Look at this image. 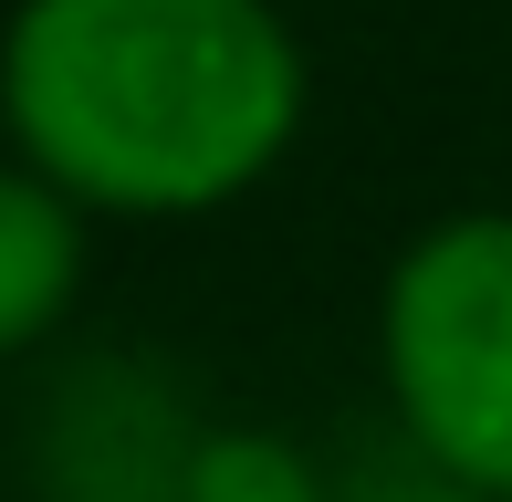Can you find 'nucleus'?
<instances>
[{
    "mask_svg": "<svg viewBox=\"0 0 512 502\" xmlns=\"http://www.w3.org/2000/svg\"><path fill=\"white\" fill-rule=\"evenodd\" d=\"M53 502H168V482H74V492H53Z\"/></svg>",
    "mask_w": 512,
    "mask_h": 502,
    "instance_id": "423d86ee",
    "label": "nucleus"
},
{
    "mask_svg": "<svg viewBox=\"0 0 512 502\" xmlns=\"http://www.w3.org/2000/svg\"><path fill=\"white\" fill-rule=\"evenodd\" d=\"M377 377L408 461L512 502V210H450L377 283Z\"/></svg>",
    "mask_w": 512,
    "mask_h": 502,
    "instance_id": "f03ea898",
    "label": "nucleus"
},
{
    "mask_svg": "<svg viewBox=\"0 0 512 502\" xmlns=\"http://www.w3.org/2000/svg\"><path fill=\"white\" fill-rule=\"evenodd\" d=\"M168 502H335L314 471L304 440H283V429H199V440H178L168 461Z\"/></svg>",
    "mask_w": 512,
    "mask_h": 502,
    "instance_id": "20e7f679",
    "label": "nucleus"
},
{
    "mask_svg": "<svg viewBox=\"0 0 512 502\" xmlns=\"http://www.w3.org/2000/svg\"><path fill=\"white\" fill-rule=\"evenodd\" d=\"M84 262H95V220L42 168H21V157L0 147V367H21L32 346H53V335L74 325Z\"/></svg>",
    "mask_w": 512,
    "mask_h": 502,
    "instance_id": "7ed1b4c3",
    "label": "nucleus"
},
{
    "mask_svg": "<svg viewBox=\"0 0 512 502\" xmlns=\"http://www.w3.org/2000/svg\"><path fill=\"white\" fill-rule=\"evenodd\" d=\"M335 502H481V492L450 482V471H429V461H398V471H366V482H345Z\"/></svg>",
    "mask_w": 512,
    "mask_h": 502,
    "instance_id": "39448f33",
    "label": "nucleus"
},
{
    "mask_svg": "<svg viewBox=\"0 0 512 502\" xmlns=\"http://www.w3.org/2000/svg\"><path fill=\"white\" fill-rule=\"evenodd\" d=\"M314 116L283 0H11L0 136L84 220H209Z\"/></svg>",
    "mask_w": 512,
    "mask_h": 502,
    "instance_id": "f257e3e1",
    "label": "nucleus"
}]
</instances>
